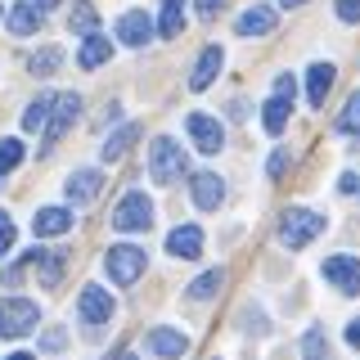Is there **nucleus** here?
I'll use <instances>...</instances> for the list:
<instances>
[{"label":"nucleus","mask_w":360,"mask_h":360,"mask_svg":"<svg viewBox=\"0 0 360 360\" xmlns=\"http://www.w3.org/2000/svg\"><path fill=\"white\" fill-rule=\"evenodd\" d=\"M356 194H360V180H356Z\"/></svg>","instance_id":"obj_43"},{"label":"nucleus","mask_w":360,"mask_h":360,"mask_svg":"<svg viewBox=\"0 0 360 360\" xmlns=\"http://www.w3.org/2000/svg\"><path fill=\"white\" fill-rule=\"evenodd\" d=\"M221 68H225V50H221V45H207V50L198 54L194 72H189V90H207L212 82H217Z\"/></svg>","instance_id":"obj_16"},{"label":"nucleus","mask_w":360,"mask_h":360,"mask_svg":"<svg viewBox=\"0 0 360 360\" xmlns=\"http://www.w3.org/2000/svg\"><path fill=\"white\" fill-rule=\"evenodd\" d=\"M338 189H342V194H356V172H342V180H338Z\"/></svg>","instance_id":"obj_39"},{"label":"nucleus","mask_w":360,"mask_h":360,"mask_svg":"<svg viewBox=\"0 0 360 360\" xmlns=\"http://www.w3.org/2000/svg\"><path fill=\"white\" fill-rule=\"evenodd\" d=\"M41 347H45V352H59V347H63V329H50L41 338Z\"/></svg>","instance_id":"obj_37"},{"label":"nucleus","mask_w":360,"mask_h":360,"mask_svg":"<svg viewBox=\"0 0 360 360\" xmlns=\"http://www.w3.org/2000/svg\"><path fill=\"white\" fill-rule=\"evenodd\" d=\"M99 189H104V176L95 172V167H82V172H72L63 180V194L72 207H86V202H95L99 198Z\"/></svg>","instance_id":"obj_10"},{"label":"nucleus","mask_w":360,"mask_h":360,"mask_svg":"<svg viewBox=\"0 0 360 360\" xmlns=\"http://www.w3.org/2000/svg\"><path fill=\"white\" fill-rule=\"evenodd\" d=\"M288 117H292V99H284V95H270L266 104H262V127H266L270 135H284Z\"/></svg>","instance_id":"obj_20"},{"label":"nucleus","mask_w":360,"mask_h":360,"mask_svg":"<svg viewBox=\"0 0 360 360\" xmlns=\"http://www.w3.org/2000/svg\"><path fill=\"white\" fill-rule=\"evenodd\" d=\"M333 9L342 22H360V0H333Z\"/></svg>","instance_id":"obj_33"},{"label":"nucleus","mask_w":360,"mask_h":360,"mask_svg":"<svg viewBox=\"0 0 360 360\" xmlns=\"http://www.w3.org/2000/svg\"><path fill=\"white\" fill-rule=\"evenodd\" d=\"M153 225V198L144 194V189H131V194H122V202L112 207V230L122 234H140Z\"/></svg>","instance_id":"obj_4"},{"label":"nucleus","mask_w":360,"mask_h":360,"mask_svg":"<svg viewBox=\"0 0 360 360\" xmlns=\"http://www.w3.org/2000/svg\"><path fill=\"white\" fill-rule=\"evenodd\" d=\"M149 37H153V22H149V14L144 9H127V14L117 18V41L122 45H149Z\"/></svg>","instance_id":"obj_13"},{"label":"nucleus","mask_w":360,"mask_h":360,"mask_svg":"<svg viewBox=\"0 0 360 360\" xmlns=\"http://www.w3.org/2000/svg\"><path fill=\"white\" fill-rule=\"evenodd\" d=\"M68 27H72L77 32V37H90V32H95L99 27V14H95V9H72V18H68Z\"/></svg>","instance_id":"obj_30"},{"label":"nucleus","mask_w":360,"mask_h":360,"mask_svg":"<svg viewBox=\"0 0 360 360\" xmlns=\"http://www.w3.org/2000/svg\"><path fill=\"white\" fill-rule=\"evenodd\" d=\"M144 262H149V257H144V248H135V243H112L104 252V270H108V279L117 288H131L135 279L144 275Z\"/></svg>","instance_id":"obj_3"},{"label":"nucleus","mask_w":360,"mask_h":360,"mask_svg":"<svg viewBox=\"0 0 360 360\" xmlns=\"http://www.w3.org/2000/svg\"><path fill=\"white\" fill-rule=\"evenodd\" d=\"M221 284H225V270L217 266V270H202V275H198L185 292H189L194 302H207V297H217V292H221Z\"/></svg>","instance_id":"obj_25"},{"label":"nucleus","mask_w":360,"mask_h":360,"mask_svg":"<svg viewBox=\"0 0 360 360\" xmlns=\"http://www.w3.org/2000/svg\"><path fill=\"white\" fill-rule=\"evenodd\" d=\"M135 140H140V127H135V122H127L122 131H112L108 140H104V149H99V158H104V162H122V158H127V149H131Z\"/></svg>","instance_id":"obj_22"},{"label":"nucleus","mask_w":360,"mask_h":360,"mask_svg":"<svg viewBox=\"0 0 360 360\" xmlns=\"http://www.w3.org/2000/svg\"><path fill=\"white\" fill-rule=\"evenodd\" d=\"M279 27V14L270 5H252L248 14H239V22H234V32L239 37H266V32Z\"/></svg>","instance_id":"obj_18"},{"label":"nucleus","mask_w":360,"mask_h":360,"mask_svg":"<svg viewBox=\"0 0 360 360\" xmlns=\"http://www.w3.org/2000/svg\"><path fill=\"white\" fill-rule=\"evenodd\" d=\"M144 342H149V352H153L158 360H180V356L189 352V338L180 333V329H167V324L149 329V338H144Z\"/></svg>","instance_id":"obj_12"},{"label":"nucleus","mask_w":360,"mask_h":360,"mask_svg":"<svg viewBox=\"0 0 360 360\" xmlns=\"http://www.w3.org/2000/svg\"><path fill=\"white\" fill-rule=\"evenodd\" d=\"M41 324V307L32 297H5L0 302V338H27Z\"/></svg>","instance_id":"obj_5"},{"label":"nucleus","mask_w":360,"mask_h":360,"mask_svg":"<svg viewBox=\"0 0 360 360\" xmlns=\"http://www.w3.org/2000/svg\"><path fill=\"white\" fill-rule=\"evenodd\" d=\"M333 82H338V68L333 63H311L307 68V99H311V108H324Z\"/></svg>","instance_id":"obj_17"},{"label":"nucleus","mask_w":360,"mask_h":360,"mask_svg":"<svg viewBox=\"0 0 360 360\" xmlns=\"http://www.w3.org/2000/svg\"><path fill=\"white\" fill-rule=\"evenodd\" d=\"M82 117V95H54V104H50V117H45V153L54 149V144L63 140L68 131H72V122Z\"/></svg>","instance_id":"obj_6"},{"label":"nucleus","mask_w":360,"mask_h":360,"mask_svg":"<svg viewBox=\"0 0 360 360\" xmlns=\"http://www.w3.org/2000/svg\"><path fill=\"white\" fill-rule=\"evenodd\" d=\"M122 360H135V356H122Z\"/></svg>","instance_id":"obj_44"},{"label":"nucleus","mask_w":360,"mask_h":360,"mask_svg":"<svg viewBox=\"0 0 360 360\" xmlns=\"http://www.w3.org/2000/svg\"><path fill=\"white\" fill-rule=\"evenodd\" d=\"M77 315H82L86 329H104L112 315H117V302L108 297V288L86 284V288H82V297H77Z\"/></svg>","instance_id":"obj_7"},{"label":"nucleus","mask_w":360,"mask_h":360,"mask_svg":"<svg viewBox=\"0 0 360 360\" xmlns=\"http://www.w3.org/2000/svg\"><path fill=\"white\" fill-rule=\"evenodd\" d=\"M275 95L292 99V95H297V77H292V72H279V77H275Z\"/></svg>","instance_id":"obj_34"},{"label":"nucleus","mask_w":360,"mask_h":360,"mask_svg":"<svg viewBox=\"0 0 360 360\" xmlns=\"http://www.w3.org/2000/svg\"><path fill=\"white\" fill-rule=\"evenodd\" d=\"M108 54H112L108 37H99V32H90V37H86V45L77 50V63H82V68H99V63H108Z\"/></svg>","instance_id":"obj_23"},{"label":"nucleus","mask_w":360,"mask_h":360,"mask_svg":"<svg viewBox=\"0 0 360 360\" xmlns=\"http://www.w3.org/2000/svg\"><path fill=\"white\" fill-rule=\"evenodd\" d=\"M302 360H329V338H324V329H307V338H302Z\"/></svg>","instance_id":"obj_28"},{"label":"nucleus","mask_w":360,"mask_h":360,"mask_svg":"<svg viewBox=\"0 0 360 360\" xmlns=\"http://www.w3.org/2000/svg\"><path fill=\"white\" fill-rule=\"evenodd\" d=\"M347 347H356V352H360V320L347 324Z\"/></svg>","instance_id":"obj_38"},{"label":"nucleus","mask_w":360,"mask_h":360,"mask_svg":"<svg viewBox=\"0 0 360 360\" xmlns=\"http://www.w3.org/2000/svg\"><path fill=\"white\" fill-rule=\"evenodd\" d=\"M68 230H72V212L68 207H41L37 217H32V234H37V239H59Z\"/></svg>","instance_id":"obj_15"},{"label":"nucleus","mask_w":360,"mask_h":360,"mask_svg":"<svg viewBox=\"0 0 360 360\" xmlns=\"http://www.w3.org/2000/svg\"><path fill=\"white\" fill-rule=\"evenodd\" d=\"M32 5H37V9H54V5H59V0H32Z\"/></svg>","instance_id":"obj_40"},{"label":"nucleus","mask_w":360,"mask_h":360,"mask_svg":"<svg viewBox=\"0 0 360 360\" xmlns=\"http://www.w3.org/2000/svg\"><path fill=\"white\" fill-rule=\"evenodd\" d=\"M18 162H22V140H14V135H5V140H0V176H9Z\"/></svg>","instance_id":"obj_29"},{"label":"nucleus","mask_w":360,"mask_h":360,"mask_svg":"<svg viewBox=\"0 0 360 360\" xmlns=\"http://www.w3.org/2000/svg\"><path fill=\"white\" fill-rule=\"evenodd\" d=\"M27 262L41 270V284H45V288H59V279H63V262H68L63 252H50V248H32Z\"/></svg>","instance_id":"obj_19"},{"label":"nucleus","mask_w":360,"mask_h":360,"mask_svg":"<svg viewBox=\"0 0 360 360\" xmlns=\"http://www.w3.org/2000/svg\"><path fill=\"white\" fill-rule=\"evenodd\" d=\"M320 275L329 279V284H333L338 292H342V297H356V292H360V257H347V252L324 257Z\"/></svg>","instance_id":"obj_8"},{"label":"nucleus","mask_w":360,"mask_h":360,"mask_svg":"<svg viewBox=\"0 0 360 360\" xmlns=\"http://www.w3.org/2000/svg\"><path fill=\"white\" fill-rule=\"evenodd\" d=\"M5 22H9V32H14V37H32V32L41 27V9L32 5V0H22V5H9Z\"/></svg>","instance_id":"obj_21"},{"label":"nucleus","mask_w":360,"mask_h":360,"mask_svg":"<svg viewBox=\"0 0 360 360\" xmlns=\"http://www.w3.org/2000/svg\"><path fill=\"white\" fill-rule=\"evenodd\" d=\"M59 63H63V50H59V45H45L41 54H32V59H27L32 77H50V72H54Z\"/></svg>","instance_id":"obj_26"},{"label":"nucleus","mask_w":360,"mask_h":360,"mask_svg":"<svg viewBox=\"0 0 360 360\" xmlns=\"http://www.w3.org/2000/svg\"><path fill=\"white\" fill-rule=\"evenodd\" d=\"M14 234H18V230H14V221H9V212L0 207V257L14 248Z\"/></svg>","instance_id":"obj_32"},{"label":"nucleus","mask_w":360,"mask_h":360,"mask_svg":"<svg viewBox=\"0 0 360 360\" xmlns=\"http://www.w3.org/2000/svg\"><path fill=\"white\" fill-rule=\"evenodd\" d=\"M338 131H360V90H356L352 99H347L342 117H338Z\"/></svg>","instance_id":"obj_31"},{"label":"nucleus","mask_w":360,"mask_h":360,"mask_svg":"<svg viewBox=\"0 0 360 360\" xmlns=\"http://www.w3.org/2000/svg\"><path fill=\"white\" fill-rule=\"evenodd\" d=\"M221 9H225V0H198V14L202 18H217Z\"/></svg>","instance_id":"obj_36"},{"label":"nucleus","mask_w":360,"mask_h":360,"mask_svg":"<svg viewBox=\"0 0 360 360\" xmlns=\"http://www.w3.org/2000/svg\"><path fill=\"white\" fill-rule=\"evenodd\" d=\"M279 5H284V9H297V5H307V0H279Z\"/></svg>","instance_id":"obj_41"},{"label":"nucleus","mask_w":360,"mask_h":360,"mask_svg":"<svg viewBox=\"0 0 360 360\" xmlns=\"http://www.w3.org/2000/svg\"><path fill=\"white\" fill-rule=\"evenodd\" d=\"M284 167H288V149H275V153H270V167H266L270 180H279V176H284Z\"/></svg>","instance_id":"obj_35"},{"label":"nucleus","mask_w":360,"mask_h":360,"mask_svg":"<svg viewBox=\"0 0 360 360\" xmlns=\"http://www.w3.org/2000/svg\"><path fill=\"white\" fill-rule=\"evenodd\" d=\"M189 198H194V207H202V212H217L221 202H225V180L217 172L189 176Z\"/></svg>","instance_id":"obj_11"},{"label":"nucleus","mask_w":360,"mask_h":360,"mask_svg":"<svg viewBox=\"0 0 360 360\" xmlns=\"http://www.w3.org/2000/svg\"><path fill=\"white\" fill-rule=\"evenodd\" d=\"M158 32H162L167 41H176L180 32H185V0H162V22H158Z\"/></svg>","instance_id":"obj_24"},{"label":"nucleus","mask_w":360,"mask_h":360,"mask_svg":"<svg viewBox=\"0 0 360 360\" xmlns=\"http://www.w3.org/2000/svg\"><path fill=\"white\" fill-rule=\"evenodd\" d=\"M167 252L180 257V262L202 257V230H198V225H176V230L167 234Z\"/></svg>","instance_id":"obj_14"},{"label":"nucleus","mask_w":360,"mask_h":360,"mask_svg":"<svg viewBox=\"0 0 360 360\" xmlns=\"http://www.w3.org/2000/svg\"><path fill=\"white\" fill-rule=\"evenodd\" d=\"M185 131H189V140H194L198 153H221L225 149V127L212 117V112H189Z\"/></svg>","instance_id":"obj_9"},{"label":"nucleus","mask_w":360,"mask_h":360,"mask_svg":"<svg viewBox=\"0 0 360 360\" xmlns=\"http://www.w3.org/2000/svg\"><path fill=\"white\" fill-rule=\"evenodd\" d=\"M50 104H54V95H37V99H32L27 112H22V131H41L45 117H50Z\"/></svg>","instance_id":"obj_27"},{"label":"nucleus","mask_w":360,"mask_h":360,"mask_svg":"<svg viewBox=\"0 0 360 360\" xmlns=\"http://www.w3.org/2000/svg\"><path fill=\"white\" fill-rule=\"evenodd\" d=\"M185 167H189V158H185V149H180L172 135H158V140L149 144V176L158 180V185H176V180L185 176Z\"/></svg>","instance_id":"obj_2"},{"label":"nucleus","mask_w":360,"mask_h":360,"mask_svg":"<svg viewBox=\"0 0 360 360\" xmlns=\"http://www.w3.org/2000/svg\"><path fill=\"white\" fill-rule=\"evenodd\" d=\"M5 360H37V356H27V352H14V356H5Z\"/></svg>","instance_id":"obj_42"},{"label":"nucleus","mask_w":360,"mask_h":360,"mask_svg":"<svg viewBox=\"0 0 360 360\" xmlns=\"http://www.w3.org/2000/svg\"><path fill=\"white\" fill-rule=\"evenodd\" d=\"M324 221L320 212H311V207H288L284 217H279V243L288 248V252H302L307 243H315L324 234Z\"/></svg>","instance_id":"obj_1"}]
</instances>
